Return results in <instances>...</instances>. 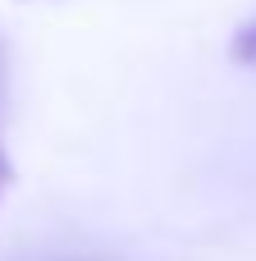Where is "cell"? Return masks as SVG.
Listing matches in <instances>:
<instances>
[{
    "label": "cell",
    "mask_w": 256,
    "mask_h": 261,
    "mask_svg": "<svg viewBox=\"0 0 256 261\" xmlns=\"http://www.w3.org/2000/svg\"><path fill=\"white\" fill-rule=\"evenodd\" d=\"M229 50H234V60H238V64H256V23H247V28L234 37V46H229Z\"/></svg>",
    "instance_id": "cell-1"
},
{
    "label": "cell",
    "mask_w": 256,
    "mask_h": 261,
    "mask_svg": "<svg viewBox=\"0 0 256 261\" xmlns=\"http://www.w3.org/2000/svg\"><path fill=\"white\" fill-rule=\"evenodd\" d=\"M5 184H9V161H5V151H0V193H5Z\"/></svg>",
    "instance_id": "cell-2"
}]
</instances>
